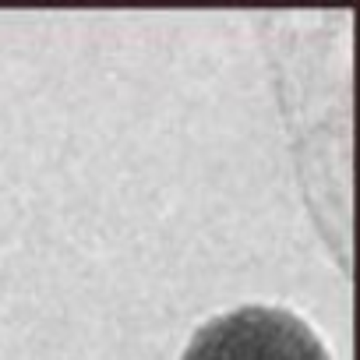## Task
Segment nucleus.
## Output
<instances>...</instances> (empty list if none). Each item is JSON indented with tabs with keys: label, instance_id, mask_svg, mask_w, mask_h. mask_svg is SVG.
I'll return each instance as SVG.
<instances>
[{
	"label": "nucleus",
	"instance_id": "obj_1",
	"mask_svg": "<svg viewBox=\"0 0 360 360\" xmlns=\"http://www.w3.org/2000/svg\"><path fill=\"white\" fill-rule=\"evenodd\" d=\"M180 360H332L318 332L293 311L244 304L195 328Z\"/></svg>",
	"mask_w": 360,
	"mask_h": 360
}]
</instances>
